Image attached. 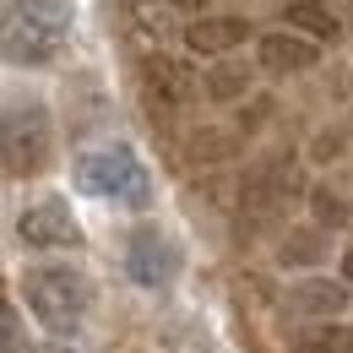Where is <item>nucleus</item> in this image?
<instances>
[{"instance_id": "nucleus-1", "label": "nucleus", "mask_w": 353, "mask_h": 353, "mask_svg": "<svg viewBox=\"0 0 353 353\" xmlns=\"http://www.w3.org/2000/svg\"><path fill=\"white\" fill-rule=\"evenodd\" d=\"M54 152V125L39 98H0V174L28 179L49 169Z\"/></svg>"}, {"instance_id": "nucleus-2", "label": "nucleus", "mask_w": 353, "mask_h": 353, "mask_svg": "<svg viewBox=\"0 0 353 353\" xmlns=\"http://www.w3.org/2000/svg\"><path fill=\"white\" fill-rule=\"evenodd\" d=\"M22 288H28V305L33 315L44 321L54 337H71L77 326H82V315H88V277L82 272H71V266H33L28 277H22Z\"/></svg>"}, {"instance_id": "nucleus-3", "label": "nucleus", "mask_w": 353, "mask_h": 353, "mask_svg": "<svg viewBox=\"0 0 353 353\" xmlns=\"http://www.w3.org/2000/svg\"><path fill=\"white\" fill-rule=\"evenodd\" d=\"M77 185L92 196H109V201H125V207H152V179L136 163L131 147H103V152H82L77 158Z\"/></svg>"}, {"instance_id": "nucleus-4", "label": "nucleus", "mask_w": 353, "mask_h": 353, "mask_svg": "<svg viewBox=\"0 0 353 353\" xmlns=\"http://www.w3.org/2000/svg\"><path fill=\"white\" fill-rule=\"evenodd\" d=\"M305 190V179H299V169H294V158H272V163H261L256 174L239 185V207L250 212V218H272L288 196H299Z\"/></svg>"}, {"instance_id": "nucleus-5", "label": "nucleus", "mask_w": 353, "mask_h": 353, "mask_svg": "<svg viewBox=\"0 0 353 353\" xmlns=\"http://www.w3.org/2000/svg\"><path fill=\"white\" fill-rule=\"evenodd\" d=\"M17 234H22V245H33V250H65V245H82V223L71 218V207H65L60 196L33 201V207L17 218Z\"/></svg>"}, {"instance_id": "nucleus-6", "label": "nucleus", "mask_w": 353, "mask_h": 353, "mask_svg": "<svg viewBox=\"0 0 353 353\" xmlns=\"http://www.w3.org/2000/svg\"><path fill=\"white\" fill-rule=\"evenodd\" d=\"M125 266H131V277L141 288H169L179 277V245H169L163 234H136Z\"/></svg>"}, {"instance_id": "nucleus-7", "label": "nucleus", "mask_w": 353, "mask_h": 353, "mask_svg": "<svg viewBox=\"0 0 353 353\" xmlns=\"http://www.w3.org/2000/svg\"><path fill=\"white\" fill-rule=\"evenodd\" d=\"M315 60H321V49H315V39H305V33H266L261 39V71L299 77Z\"/></svg>"}, {"instance_id": "nucleus-8", "label": "nucleus", "mask_w": 353, "mask_h": 353, "mask_svg": "<svg viewBox=\"0 0 353 353\" xmlns=\"http://www.w3.org/2000/svg\"><path fill=\"white\" fill-rule=\"evenodd\" d=\"M245 39H250V22L245 17H196L185 28V44L196 49V54H228V49H239Z\"/></svg>"}, {"instance_id": "nucleus-9", "label": "nucleus", "mask_w": 353, "mask_h": 353, "mask_svg": "<svg viewBox=\"0 0 353 353\" xmlns=\"http://www.w3.org/2000/svg\"><path fill=\"white\" fill-rule=\"evenodd\" d=\"M0 49H6V60H17V65H44V60H54V39H44L39 28H28L17 11L0 22Z\"/></svg>"}, {"instance_id": "nucleus-10", "label": "nucleus", "mask_w": 353, "mask_h": 353, "mask_svg": "<svg viewBox=\"0 0 353 353\" xmlns=\"http://www.w3.org/2000/svg\"><path fill=\"white\" fill-rule=\"evenodd\" d=\"M283 28H299V33L315 39V44H337V33H343L337 11L321 6V0H294V6H283Z\"/></svg>"}, {"instance_id": "nucleus-11", "label": "nucleus", "mask_w": 353, "mask_h": 353, "mask_svg": "<svg viewBox=\"0 0 353 353\" xmlns=\"http://www.w3.org/2000/svg\"><path fill=\"white\" fill-rule=\"evenodd\" d=\"M147 88L158 92L163 103H185V98H196V71H190L185 60L152 54V60H147Z\"/></svg>"}, {"instance_id": "nucleus-12", "label": "nucleus", "mask_w": 353, "mask_h": 353, "mask_svg": "<svg viewBox=\"0 0 353 353\" xmlns=\"http://www.w3.org/2000/svg\"><path fill=\"white\" fill-rule=\"evenodd\" d=\"M11 11H17L28 28H39L44 39H54V44L71 33V6H65V0H17Z\"/></svg>"}, {"instance_id": "nucleus-13", "label": "nucleus", "mask_w": 353, "mask_h": 353, "mask_svg": "<svg viewBox=\"0 0 353 353\" xmlns=\"http://www.w3.org/2000/svg\"><path fill=\"white\" fill-rule=\"evenodd\" d=\"M288 299H294V310H310V315H343L348 310V288L343 283H326V277H310Z\"/></svg>"}, {"instance_id": "nucleus-14", "label": "nucleus", "mask_w": 353, "mask_h": 353, "mask_svg": "<svg viewBox=\"0 0 353 353\" xmlns=\"http://www.w3.org/2000/svg\"><path fill=\"white\" fill-rule=\"evenodd\" d=\"M185 158L190 163H228V158H239V136L234 131H196L185 141Z\"/></svg>"}, {"instance_id": "nucleus-15", "label": "nucleus", "mask_w": 353, "mask_h": 353, "mask_svg": "<svg viewBox=\"0 0 353 353\" xmlns=\"http://www.w3.org/2000/svg\"><path fill=\"white\" fill-rule=\"evenodd\" d=\"M196 92L212 98V103H234V98L250 92V77L234 71V65H218V71H201V77H196Z\"/></svg>"}, {"instance_id": "nucleus-16", "label": "nucleus", "mask_w": 353, "mask_h": 353, "mask_svg": "<svg viewBox=\"0 0 353 353\" xmlns=\"http://www.w3.org/2000/svg\"><path fill=\"white\" fill-rule=\"evenodd\" d=\"M321 256H326L321 228H294V234L283 239V250H277V261H283V266H315Z\"/></svg>"}, {"instance_id": "nucleus-17", "label": "nucleus", "mask_w": 353, "mask_h": 353, "mask_svg": "<svg viewBox=\"0 0 353 353\" xmlns=\"http://www.w3.org/2000/svg\"><path fill=\"white\" fill-rule=\"evenodd\" d=\"M294 353H353V332L348 326H321V332H310Z\"/></svg>"}, {"instance_id": "nucleus-18", "label": "nucleus", "mask_w": 353, "mask_h": 353, "mask_svg": "<svg viewBox=\"0 0 353 353\" xmlns=\"http://www.w3.org/2000/svg\"><path fill=\"white\" fill-rule=\"evenodd\" d=\"M0 353H22V321L6 299H0Z\"/></svg>"}, {"instance_id": "nucleus-19", "label": "nucleus", "mask_w": 353, "mask_h": 353, "mask_svg": "<svg viewBox=\"0 0 353 353\" xmlns=\"http://www.w3.org/2000/svg\"><path fill=\"white\" fill-rule=\"evenodd\" d=\"M310 201H315V218H321V223H348V207H343L332 190H315Z\"/></svg>"}, {"instance_id": "nucleus-20", "label": "nucleus", "mask_w": 353, "mask_h": 353, "mask_svg": "<svg viewBox=\"0 0 353 353\" xmlns=\"http://www.w3.org/2000/svg\"><path fill=\"white\" fill-rule=\"evenodd\" d=\"M343 277H348V283H353V250H348V256H343Z\"/></svg>"}, {"instance_id": "nucleus-21", "label": "nucleus", "mask_w": 353, "mask_h": 353, "mask_svg": "<svg viewBox=\"0 0 353 353\" xmlns=\"http://www.w3.org/2000/svg\"><path fill=\"white\" fill-rule=\"evenodd\" d=\"M54 353H65V348H54Z\"/></svg>"}]
</instances>
